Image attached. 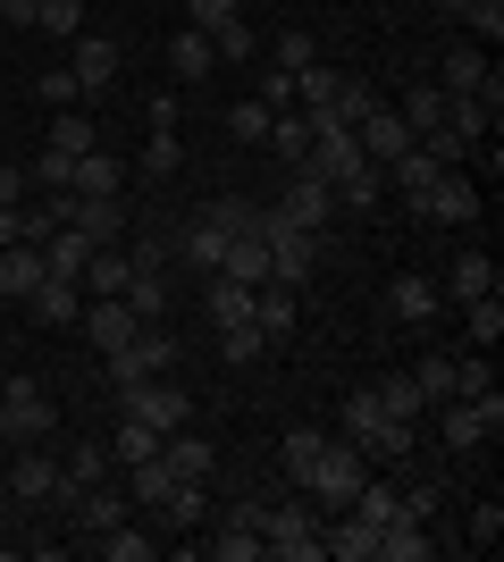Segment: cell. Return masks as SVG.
<instances>
[{"label": "cell", "instance_id": "12", "mask_svg": "<svg viewBox=\"0 0 504 562\" xmlns=\"http://www.w3.org/2000/svg\"><path fill=\"white\" fill-rule=\"evenodd\" d=\"M269 211L287 218V227H328V218H336V186H328V177H312V168H294L287 202H269Z\"/></svg>", "mask_w": 504, "mask_h": 562}, {"label": "cell", "instance_id": "15", "mask_svg": "<svg viewBox=\"0 0 504 562\" xmlns=\"http://www.w3.org/2000/svg\"><path fill=\"white\" fill-rule=\"evenodd\" d=\"M68 76H76V93H110V85H119V43H110V34H76Z\"/></svg>", "mask_w": 504, "mask_h": 562}, {"label": "cell", "instance_id": "16", "mask_svg": "<svg viewBox=\"0 0 504 562\" xmlns=\"http://www.w3.org/2000/svg\"><path fill=\"white\" fill-rule=\"evenodd\" d=\"M354 143H361V160H370V168H387L395 151H412V126H404V117H395V110L379 101V110H370V117L354 126Z\"/></svg>", "mask_w": 504, "mask_h": 562}, {"label": "cell", "instance_id": "27", "mask_svg": "<svg viewBox=\"0 0 504 562\" xmlns=\"http://www.w3.org/2000/svg\"><path fill=\"white\" fill-rule=\"evenodd\" d=\"M253 328L269 336V345H278V336H294V285H253Z\"/></svg>", "mask_w": 504, "mask_h": 562}, {"label": "cell", "instance_id": "40", "mask_svg": "<svg viewBox=\"0 0 504 562\" xmlns=\"http://www.w3.org/2000/svg\"><path fill=\"white\" fill-rule=\"evenodd\" d=\"M119 303L135 311V319H160V311H168V278H160V269H135V278H126V294H119Z\"/></svg>", "mask_w": 504, "mask_h": 562}, {"label": "cell", "instance_id": "44", "mask_svg": "<svg viewBox=\"0 0 504 562\" xmlns=\"http://www.w3.org/2000/svg\"><path fill=\"white\" fill-rule=\"evenodd\" d=\"M93 143H101V126L85 110H59V117H51V151H68V160H76V151H93Z\"/></svg>", "mask_w": 504, "mask_h": 562}, {"label": "cell", "instance_id": "3", "mask_svg": "<svg viewBox=\"0 0 504 562\" xmlns=\"http://www.w3.org/2000/svg\"><path fill=\"white\" fill-rule=\"evenodd\" d=\"M261 244H269V278L278 285H303V278H320V269L336 260L328 227H287L278 211H261Z\"/></svg>", "mask_w": 504, "mask_h": 562}, {"label": "cell", "instance_id": "19", "mask_svg": "<svg viewBox=\"0 0 504 562\" xmlns=\"http://www.w3.org/2000/svg\"><path fill=\"white\" fill-rule=\"evenodd\" d=\"M9 495H18V504H59V462H51V453H34V446H18Z\"/></svg>", "mask_w": 504, "mask_h": 562}, {"label": "cell", "instance_id": "46", "mask_svg": "<svg viewBox=\"0 0 504 562\" xmlns=\"http://www.w3.org/2000/svg\"><path fill=\"white\" fill-rule=\"evenodd\" d=\"M34 25H43L51 43H76V34H85V0H43V9H34Z\"/></svg>", "mask_w": 504, "mask_h": 562}, {"label": "cell", "instance_id": "49", "mask_svg": "<svg viewBox=\"0 0 504 562\" xmlns=\"http://www.w3.org/2000/svg\"><path fill=\"white\" fill-rule=\"evenodd\" d=\"M186 168V143L168 135V126H152V143H144V177H177Z\"/></svg>", "mask_w": 504, "mask_h": 562}, {"label": "cell", "instance_id": "61", "mask_svg": "<svg viewBox=\"0 0 504 562\" xmlns=\"http://www.w3.org/2000/svg\"><path fill=\"white\" fill-rule=\"evenodd\" d=\"M0 244H18V211H0Z\"/></svg>", "mask_w": 504, "mask_h": 562}, {"label": "cell", "instance_id": "39", "mask_svg": "<svg viewBox=\"0 0 504 562\" xmlns=\"http://www.w3.org/2000/svg\"><path fill=\"white\" fill-rule=\"evenodd\" d=\"M211 554H219V562H261V529L227 513V520H219V538H211Z\"/></svg>", "mask_w": 504, "mask_h": 562}, {"label": "cell", "instance_id": "35", "mask_svg": "<svg viewBox=\"0 0 504 562\" xmlns=\"http://www.w3.org/2000/svg\"><path fill=\"white\" fill-rule=\"evenodd\" d=\"M177 252H186V269H219V252H227V235H219L211 218H186V227H177Z\"/></svg>", "mask_w": 504, "mask_h": 562}, {"label": "cell", "instance_id": "56", "mask_svg": "<svg viewBox=\"0 0 504 562\" xmlns=\"http://www.w3.org/2000/svg\"><path fill=\"white\" fill-rule=\"evenodd\" d=\"M34 93H43L51 110H76V76L68 68H43V76H34Z\"/></svg>", "mask_w": 504, "mask_h": 562}, {"label": "cell", "instance_id": "51", "mask_svg": "<svg viewBox=\"0 0 504 562\" xmlns=\"http://www.w3.org/2000/svg\"><path fill=\"white\" fill-rule=\"evenodd\" d=\"M68 177H76V160H68V151H51V143H43V160L25 168V186H43V193H68Z\"/></svg>", "mask_w": 504, "mask_h": 562}, {"label": "cell", "instance_id": "48", "mask_svg": "<svg viewBox=\"0 0 504 562\" xmlns=\"http://www.w3.org/2000/svg\"><path fill=\"white\" fill-rule=\"evenodd\" d=\"M219 352H227V361L244 370V361H261V352H269V336L253 328V319H227V328H219Z\"/></svg>", "mask_w": 504, "mask_h": 562}, {"label": "cell", "instance_id": "5", "mask_svg": "<svg viewBox=\"0 0 504 562\" xmlns=\"http://www.w3.org/2000/svg\"><path fill=\"white\" fill-rule=\"evenodd\" d=\"M437 412V437H446V453H471V446H488L504 428V395L488 386V395H455V403H429Z\"/></svg>", "mask_w": 504, "mask_h": 562}, {"label": "cell", "instance_id": "26", "mask_svg": "<svg viewBox=\"0 0 504 562\" xmlns=\"http://www.w3.org/2000/svg\"><path fill=\"white\" fill-rule=\"evenodd\" d=\"M126 504H135V495H126V487H110V479H101V487H85V495H76L68 513L85 520V538H93V529H119V520H126Z\"/></svg>", "mask_w": 504, "mask_h": 562}, {"label": "cell", "instance_id": "33", "mask_svg": "<svg viewBox=\"0 0 504 562\" xmlns=\"http://www.w3.org/2000/svg\"><path fill=\"white\" fill-rule=\"evenodd\" d=\"M202 218H211L227 244H236V235H261V202H244V193H219V202H202Z\"/></svg>", "mask_w": 504, "mask_h": 562}, {"label": "cell", "instance_id": "9", "mask_svg": "<svg viewBox=\"0 0 504 562\" xmlns=\"http://www.w3.org/2000/svg\"><path fill=\"white\" fill-rule=\"evenodd\" d=\"M76 328H85V345H93V352H119V345H135V336L152 328V319H135V311H126L119 294H85Z\"/></svg>", "mask_w": 504, "mask_h": 562}, {"label": "cell", "instance_id": "17", "mask_svg": "<svg viewBox=\"0 0 504 562\" xmlns=\"http://www.w3.org/2000/svg\"><path fill=\"white\" fill-rule=\"evenodd\" d=\"M437 311H446V294H437L429 278H395L387 285V319H395V328H429Z\"/></svg>", "mask_w": 504, "mask_h": 562}, {"label": "cell", "instance_id": "29", "mask_svg": "<svg viewBox=\"0 0 504 562\" xmlns=\"http://www.w3.org/2000/svg\"><path fill=\"white\" fill-rule=\"evenodd\" d=\"M85 260H93V244H85L76 227H51L43 235V269H51V278H76V285H85Z\"/></svg>", "mask_w": 504, "mask_h": 562}, {"label": "cell", "instance_id": "43", "mask_svg": "<svg viewBox=\"0 0 504 562\" xmlns=\"http://www.w3.org/2000/svg\"><path fill=\"white\" fill-rule=\"evenodd\" d=\"M437 9H446V18H462L480 43H496V34H504V0H437Z\"/></svg>", "mask_w": 504, "mask_h": 562}, {"label": "cell", "instance_id": "37", "mask_svg": "<svg viewBox=\"0 0 504 562\" xmlns=\"http://www.w3.org/2000/svg\"><path fill=\"white\" fill-rule=\"evenodd\" d=\"M462 336L480 352H496V336H504V294H480V303H462Z\"/></svg>", "mask_w": 504, "mask_h": 562}, {"label": "cell", "instance_id": "2", "mask_svg": "<svg viewBox=\"0 0 504 562\" xmlns=\"http://www.w3.org/2000/svg\"><path fill=\"white\" fill-rule=\"evenodd\" d=\"M345 437H354L370 462H387V470H404L412 462V446H421V420H387L379 412V395L361 386V395H345Z\"/></svg>", "mask_w": 504, "mask_h": 562}, {"label": "cell", "instance_id": "24", "mask_svg": "<svg viewBox=\"0 0 504 562\" xmlns=\"http://www.w3.org/2000/svg\"><path fill=\"white\" fill-rule=\"evenodd\" d=\"M68 193H126V160L110 151V143L76 151V177H68Z\"/></svg>", "mask_w": 504, "mask_h": 562}, {"label": "cell", "instance_id": "20", "mask_svg": "<svg viewBox=\"0 0 504 562\" xmlns=\"http://www.w3.org/2000/svg\"><path fill=\"white\" fill-rule=\"evenodd\" d=\"M43 244H0V303H25L34 285H43Z\"/></svg>", "mask_w": 504, "mask_h": 562}, {"label": "cell", "instance_id": "32", "mask_svg": "<svg viewBox=\"0 0 504 562\" xmlns=\"http://www.w3.org/2000/svg\"><path fill=\"white\" fill-rule=\"evenodd\" d=\"M168 68H177V85H202V76L219 68V50H211V34H177V43H168Z\"/></svg>", "mask_w": 504, "mask_h": 562}, {"label": "cell", "instance_id": "7", "mask_svg": "<svg viewBox=\"0 0 504 562\" xmlns=\"http://www.w3.org/2000/svg\"><path fill=\"white\" fill-rule=\"evenodd\" d=\"M51 420H59V412H51V395L34 378H9V386H0V437H9V446H43Z\"/></svg>", "mask_w": 504, "mask_h": 562}, {"label": "cell", "instance_id": "54", "mask_svg": "<svg viewBox=\"0 0 504 562\" xmlns=\"http://www.w3.org/2000/svg\"><path fill=\"white\" fill-rule=\"evenodd\" d=\"M211 50L227 59V68H236V59H253V25H244V18H227V25L211 34Z\"/></svg>", "mask_w": 504, "mask_h": 562}, {"label": "cell", "instance_id": "21", "mask_svg": "<svg viewBox=\"0 0 504 562\" xmlns=\"http://www.w3.org/2000/svg\"><path fill=\"white\" fill-rule=\"evenodd\" d=\"M152 520H160V529H202V520H211V479H177Z\"/></svg>", "mask_w": 504, "mask_h": 562}, {"label": "cell", "instance_id": "30", "mask_svg": "<svg viewBox=\"0 0 504 562\" xmlns=\"http://www.w3.org/2000/svg\"><path fill=\"white\" fill-rule=\"evenodd\" d=\"M219 278H236V285H269V244H261V235H236V244L219 252Z\"/></svg>", "mask_w": 504, "mask_h": 562}, {"label": "cell", "instance_id": "53", "mask_svg": "<svg viewBox=\"0 0 504 562\" xmlns=\"http://www.w3.org/2000/svg\"><path fill=\"white\" fill-rule=\"evenodd\" d=\"M312 59H320V43L303 34V25H287V34H278V68H287V76H303Z\"/></svg>", "mask_w": 504, "mask_h": 562}, {"label": "cell", "instance_id": "13", "mask_svg": "<svg viewBox=\"0 0 504 562\" xmlns=\"http://www.w3.org/2000/svg\"><path fill=\"white\" fill-rule=\"evenodd\" d=\"M68 227L85 244H126V202L119 193H68Z\"/></svg>", "mask_w": 504, "mask_h": 562}, {"label": "cell", "instance_id": "28", "mask_svg": "<svg viewBox=\"0 0 504 562\" xmlns=\"http://www.w3.org/2000/svg\"><path fill=\"white\" fill-rule=\"evenodd\" d=\"M269 151H278V168H287V177L312 160V126H303V110H278V117H269Z\"/></svg>", "mask_w": 504, "mask_h": 562}, {"label": "cell", "instance_id": "18", "mask_svg": "<svg viewBox=\"0 0 504 562\" xmlns=\"http://www.w3.org/2000/svg\"><path fill=\"white\" fill-rule=\"evenodd\" d=\"M160 462H168V479H211L219 446H211V437H193V428H168V437H160Z\"/></svg>", "mask_w": 504, "mask_h": 562}, {"label": "cell", "instance_id": "6", "mask_svg": "<svg viewBox=\"0 0 504 562\" xmlns=\"http://www.w3.org/2000/svg\"><path fill=\"white\" fill-rule=\"evenodd\" d=\"M119 412H126V420H152L168 437V428L193 420V395L177 386V378H135V386H119Z\"/></svg>", "mask_w": 504, "mask_h": 562}, {"label": "cell", "instance_id": "59", "mask_svg": "<svg viewBox=\"0 0 504 562\" xmlns=\"http://www.w3.org/2000/svg\"><path fill=\"white\" fill-rule=\"evenodd\" d=\"M18 193H25V168L0 151V211H18Z\"/></svg>", "mask_w": 504, "mask_h": 562}, {"label": "cell", "instance_id": "11", "mask_svg": "<svg viewBox=\"0 0 504 562\" xmlns=\"http://www.w3.org/2000/svg\"><path fill=\"white\" fill-rule=\"evenodd\" d=\"M437 85H446V93H480L488 110H504V85H496V68H488L480 43H455V50H446V59H437Z\"/></svg>", "mask_w": 504, "mask_h": 562}, {"label": "cell", "instance_id": "38", "mask_svg": "<svg viewBox=\"0 0 504 562\" xmlns=\"http://www.w3.org/2000/svg\"><path fill=\"white\" fill-rule=\"evenodd\" d=\"M320 446H328V437H320V428H287V446H278V462H287V487H303V479H312Z\"/></svg>", "mask_w": 504, "mask_h": 562}, {"label": "cell", "instance_id": "36", "mask_svg": "<svg viewBox=\"0 0 504 562\" xmlns=\"http://www.w3.org/2000/svg\"><path fill=\"white\" fill-rule=\"evenodd\" d=\"M412 386H421V403H455V352H421Z\"/></svg>", "mask_w": 504, "mask_h": 562}, {"label": "cell", "instance_id": "55", "mask_svg": "<svg viewBox=\"0 0 504 562\" xmlns=\"http://www.w3.org/2000/svg\"><path fill=\"white\" fill-rule=\"evenodd\" d=\"M488 386H496V370H488V352L455 361V395H488Z\"/></svg>", "mask_w": 504, "mask_h": 562}, {"label": "cell", "instance_id": "47", "mask_svg": "<svg viewBox=\"0 0 504 562\" xmlns=\"http://www.w3.org/2000/svg\"><path fill=\"white\" fill-rule=\"evenodd\" d=\"M211 319L227 328V319H253V285H236V278H219L211 269Z\"/></svg>", "mask_w": 504, "mask_h": 562}, {"label": "cell", "instance_id": "60", "mask_svg": "<svg viewBox=\"0 0 504 562\" xmlns=\"http://www.w3.org/2000/svg\"><path fill=\"white\" fill-rule=\"evenodd\" d=\"M34 9L43 0H0V25H34Z\"/></svg>", "mask_w": 504, "mask_h": 562}, {"label": "cell", "instance_id": "57", "mask_svg": "<svg viewBox=\"0 0 504 562\" xmlns=\"http://www.w3.org/2000/svg\"><path fill=\"white\" fill-rule=\"evenodd\" d=\"M496 538H504V504H496V495H488L480 513H471V546H496Z\"/></svg>", "mask_w": 504, "mask_h": 562}, {"label": "cell", "instance_id": "8", "mask_svg": "<svg viewBox=\"0 0 504 562\" xmlns=\"http://www.w3.org/2000/svg\"><path fill=\"white\" fill-rule=\"evenodd\" d=\"M101 361H110V386H135V378H168V370H177V336H160V319H152L135 345L101 352Z\"/></svg>", "mask_w": 504, "mask_h": 562}, {"label": "cell", "instance_id": "42", "mask_svg": "<svg viewBox=\"0 0 504 562\" xmlns=\"http://www.w3.org/2000/svg\"><path fill=\"white\" fill-rule=\"evenodd\" d=\"M370 395H379L387 420H421V412H429V403H421V386H412V370H404V378H379Z\"/></svg>", "mask_w": 504, "mask_h": 562}, {"label": "cell", "instance_id": "23", "mask_svg": "<svg viewBox=\"0 0 504 562\" xmlns=\"http://www.w3.org/2000/svg\"><path fill=\"white\" fill-rule=\"evenodd\" d=\"M25 311H34L43 328H76V311H85V285H76V278H43L34 294H25Z\"/></svg>", "mask_w": 504, "mask_h": 562}, {"label": "cell", "instance_id": "10", "mask_svg": "<svg viewBox=\"0 0 504 562\" xmlns=\"http://www.w3.org/2000/svg\"><path fill=\"white\" fill-rule=\"evenodd\" d=\"M412 211H421V218H437V227H471V218L488 211V193L471 186V177H462V168H446V177H437V186L421 193V202H412Z\"/></svg>", "mask_w": 504, "mask_h": 562}, {"label": "cell", "instance_id": "1", "mask_svg": "<svg viewBox=\"0 0 504 562\" xmlns=\"http://www.w3.org/2000/svg\"><path fill=\"white\" fill-rule=\"evenodd\" d=\"M261 554L269 562H320V504L303 487H287L278 504H261Z\"/></svg>", "mask_w": 504, "mask_h": 562}, {"label": "cell", "instance_id": "25", "mask_svg": "<svg viewBox=\"0 0 504 562\" xmlns=\"http://www.w3.org/2000/svg\"><path fill=\"white\" fill-rule=\"evenodd\" d=\"M437 554V538H429V520H412V513H395L379 529V562H429Z\"/></svg>", "mask_w": 504, "mask_h": 562}, {"label": "cell", "instance_id": "52", "mask_svg": "<svg viewBox=\"0 0 504 562\" xmlns=\"http://www.w3.org/2000/svg\"><path fill=\"white\" fill-rule=\"evenodd\" d=\"M227 18H244V0H186V25H193V34H219Z\"/></svg>", "mask_w": 504, "mask_h": 562}, {"label": "cell", "instance_id": "50", "mask_svg": "<svg viewBox=\"0 0 504 562\" xmlns=\"http://www.w3.org/2000/svg\"><path fill=\"white\" fill-rule=\"evenodd\" d=\"M269 117H278L269 101H236V110H227V135L236 143H269Z\"/></svg>", "mask_w": 504, "mask_h": 562}, {"label": "cell", "instance_id": "45", "mask_svg": "<svg viewBox=\"0 0 504 562\" xmlns=\"http://www.w3.org/2000/svg\"><path fill=\"white\" fill-rule=\"evenodd\" d=\"M168 487H177V479H168V462H160V453H152V462H135V470H126V495H135L144 513H160V495H168Z\"/></svg>", "mask_w": 504, "mask_h": 562}, {"label": "cell", "instance_id": "14", "mask_svg": "<svg viewBox=\"0 0 504 562\" xmlns=\"http://www.w3.org/2000/svg\"><path fill=\"white\" fill-rule=\"evenodd\" d=\"M446 110H455V93H446V85H437V76H421L412 68V93H404V126H412V143H429V135H446Z\"/></svg>", "mask_w": 504, "mask_h": 562}, {"label": "cell", "instance_id": "41", "mask_svg": "<svg viewBox=\"0 0 504 562\" xmlns=\"http://www.w3.org/2000/svg\"><path fill=\"white\" fill-rule=\"evenodd\" d=\"M85 546H93V554H110V562H152V538H144V529H126V520H119V529H93Z\"/></svg>", "mask_w": 504, "mask_h": 562}, {"label": "cell", "instance_id": "34", "mask_svg": "<svg viewBox=\"0 0 504 562\" xmlns=\"http://www.w3.org/2000/svg\"><path fill=\"white\" fill-rule=\"evenodd\" d=\"M152 453H160V428H152V420H126V412H119V437H110V462H119V470H135V462H152Z\"/></svg>", "mask_w": 504, "mask_h": 562}, {"label": "cell", "instance_id": "58", "mask_svg": "<svg viewBox=\"0 0 504 562\" xmlns=\"http://www.w3.org/2000/svg\"><path fill=\"white\" fill-rule=\"evenodd\" d=\"M253 101H269V110H294V76H287V68H269V76H261V93H253Z\"/></svg>", "mask_w": 504, "mask_h": 562}, {"label": "cell", "instance_id": "4", "mask_svg": "<svg viewBox=\"0 0 504 562\" xmlns=\"http://www.w3.org/2000/svg\"><path fill=\"white\" fill-rule=\"evenodd\" d=\"M361 479H370V453H361L354 437H328L320 462H312V479H303V495H312L320 513H345V504L361 495Z\"/></svg>", "mask_w": 504, "mask_h": 562}, {"label": "cell", "instance_id": "22", "mask_svg": "<svg viewBox=\"0 0 504 562\" xmlns=\"http://www.w3.org/2000/svg\"><path fill=\"white\" fill-rule=\"evenodd\" d=\"M437 294H455V303H480V294H504V269L488 252H462L455 269H446V285Z\"/></svg>", "mask_w": 504, "mask_h": 562}, {"label": "cell", "instance_id": "31", "mask_svg": "<svg viewBox=\"0 0 504 562\" xmlns=\"http://www.w3.org/2000/svg\"><path fill=\"white\" fill-rule=\"evenodd\" d=\"M126 278H135L126 244H93V260H85V294H126Z\"/></svg>", "mask_w": 504, "mask_h": 562}]
</instances>
